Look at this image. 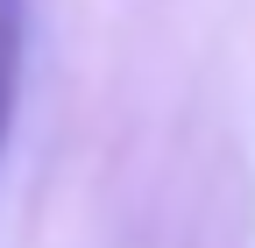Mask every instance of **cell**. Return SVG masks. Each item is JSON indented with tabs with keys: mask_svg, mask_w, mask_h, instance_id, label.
Masks as SVG:
<instances>
[{
	"mask_svg": "<svg viewBox=\"0 0 255 248\" xmlns=\"http://www.w3.org/2000/svg\"><path fill=\"white\" fill-rule=\"evenodd\" d=\"M21 78H28V0H0V163L21 114Z\"/></svg>",
	"mask_w": 255,
	"mask_h": 248,
	"instance_id": "obj_1",
	"label": "cell"
}]
</instances>
